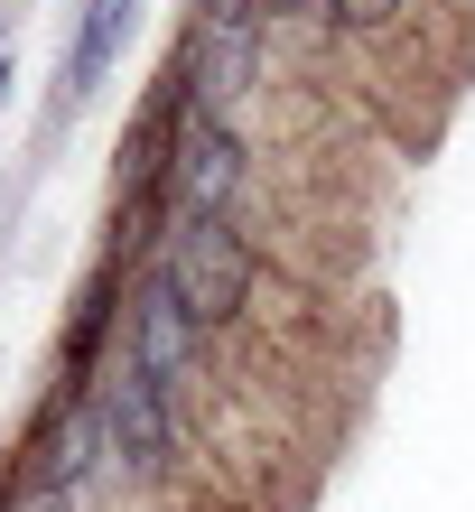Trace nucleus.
Segmentation results:
<instances>
[{"instance_id":"obj_12","label":"nucleus","mask_w":475,"mask_h":512,"mask_svg":"<svg viewBox=\"0 0 475 512\" xmlns=\"http://www.w3.org/2000/svg\"><path fill=\"white\" fill-rule=\"evenodd\" d=\"M19 512H94V503H66V494H19Z\"/></svg>"},{"instance_id":"obj_10","label":"nucleus","mask_w":475,"mask_h":512,"mask_svg":"<svg viewBox=\"0 0 475 512\" xmlns=\"http://www.w3.org/2000/svg\"><path fill=\"white\" fill-rule=\"evenodd\" d=\"M187 19H205V28H271V0H187Z\"/></svg>"},{"instance_id":"obj_5","label":"nucleus","mask_w":475,"mask_h":512,"mask_svg":"<svg viewBox=\"0 0 475 512\" xmlns=\"http://www.w3.org/2000/svg\"><path fill=\"white\" fill-rule=\"evenodd\" d=\"M131 280H140V270H122L112 252H94V270H84L75 298H66V326H56V364H47V391H38V401H94V391H103V373L122 364Z\"/></svg>"},{"instance_id":"obj_8","label":"nucleus","mask_w":475,"mask_h":512,"mask_svg":"<svg viewBox=\"0 0 475 512\" xmlns=\"http://www.w3.org/2000/svg\"><path fill=\"white\" fill-rule=\"evenodd\" d=\"M429 19H438V0H317V47H336V56H410L429 38Z\"/></svg>"},{"instance_id":"obj_3","label":"nucleus","mask_w":475,"mask_h":512,"mask_svg":"<svg viewBox=\"0 0 475 512\" xmlns=\"http://www.w3.org/2000/svg\"><path fill=\"white\" fill-rule=\"evenodd\" d=\"M94 401H103V438H112V485L122 494H177L187 485V410H168L150 373L112 364Z\"/></svg>"},{"instance_id":"obj_1","label":"nucleus","mask_w":475,"mask_h":512,"mask_svg":"<svg viewBox=\"0 0 475 512\" xmlns=\"http://www.w3.org/2000/svg\"><path fill=\"white\" fill-rule=\"evenodd\" d=\"M122 364H140L159 382L168 410H205V391H215V336H205V317L187 308V289H177V270L150 261L131 280V317H122Z\"/></svg>"},{"instance_id":"obj_11","label":"nucleus","mask_w":475,"mask_h":512,"mask_svg":"<svg viewBox=\"0 0 475 512\" xmlns=\"http://www.w3.org/2000/svg\"><path fill=\"white\" fill-rule=\"evenodd\" d=\"M271 38H317V0H271Z\"/></svg>"},{"instance_id":"obj_9","label":"nucleus","mask_w":475,"mask_h":512,"mask_svg":"<svg viewBox=\"0 0 475 512\" xmlns=\"http://www.w3.org/2000/svg\"><path fill=\"white\" fill-rule=\"evenodd\" d=\"M131 19H140V0H84L75 10L66 66H56V112H84L112 84V66H122V47H131Z\"/></svg>"},{"instance_id":"obj_4","label":"nucleus","mask_w":475,"mask_h":512,"mask_svg":"<svg viewBox=\"0 0 475 512\" xmlns=\"http://www.w3.org/2000/svg\"><path fill=\"white\" fill-rule=\"evenodd\" d=\"M168 66L187 84L196 122H243L252 131V103L280 84V38L271 28H205V19H187Z\"/></svg>"},{"instance_id":"obj_7","label":"nucleus","mask_w":475,"mask_h":512,"mask_svg":"<svg viewBox=\"0 0 475 512\" xmlns=\"http://www.w3.org/2000/svg\"><path fill=\"white\" fill-rule=\"evenodd\" d=\"M261 196V140L243 122H196L168 177V224H252Z\"/></svg>"},{"instance_id":"obj_2","label":"nucleus","mask_w":475,"mask_h":512,"mask_svg":"<svg viewBox=\"0 0 475 512\" xmlns=\"http://www.w3.org/2000/svg\"><path fill=\"white\" fill-rule=\"evenodd\" d=\"M177 289H187V308L205 317V336H243L261 317V289H271V243H261V224H168V252Z\"/></svg>"},{"instance_id":"obj_6","label":"nucleus","mask_w":475,"mask_h":512,"mask_svg":"<svg viewBox=\"0 0 475 512\" xmlns=\"http://www.w3.org/2000/svg\"><path fill=\"white\" fill-rule=\"evenodd\" d=\"M10 457H19V485H28V494H66V503H94V494L112 485L103 401H38Z\"/></svg>"},{"instance_id":"obj_13","label":"nucleus","mask_w":475,"mask_h":512,"mask_svg":"<svg viewBox=\"0 0 475 512\" xmlns=\"http://www.w3.org/2000/svg\"><path fill=\"white\" fill-rule=\"evenodd\" d=\"M0 103H10V38H0Z\"/></svg>"}]
</instances>
